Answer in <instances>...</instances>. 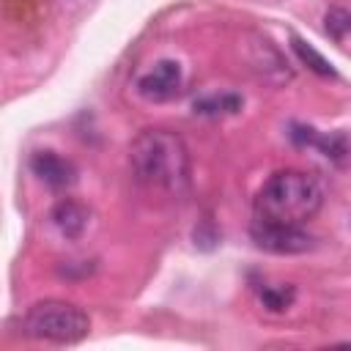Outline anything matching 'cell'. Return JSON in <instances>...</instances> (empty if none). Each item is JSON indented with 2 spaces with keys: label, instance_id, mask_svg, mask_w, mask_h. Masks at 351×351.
Masks as SVG:
<instances>
[{
  "label": "cell",
  "instance_id": "4",
  "mask_svg": "<svg viewBox=\"0 0 351 351\" xmlns=\"http://www.w3.org/2000/svg\"><path fill=\"white\" fill-rule=\"evenodd\" d=\"M252 241L277 255H296L313 250V236L302 230V225H274V222H252Z\"/></svg>",
  "mask_w": 351,
  "mask_h": 351
},
{
  "label": "cell",
  "instance_id": "3",
  "mask_svg": "<svg viewBox=\"0 0 351 351\" xmlns=\"http://www.w3.org/2000/svg\"><path fill=\"white\" fill-rule=\"evenodd\" d=\"M90 329V318L82 307L60 299H44L27 307L22 318V332L33 340L49 343H80Z\"/></svg>",
  "mask_w": 351,
  "mask_h": 351
},
{
  "label": "cell",
  "instance_id": "5",
  "mask_svg": "<svg viewBox=\"0 0 351 351\" xmlns=\"http://www.w3.org/2000/svg\"><path fill=\"white\" fill-rule=\"evenodd\" d=\"M181 85H184V71H181L178 60H159L148 71H143L137 77V82H134L137 93L143 99H148V101L176 99L181 93Z\"/></svg>",
  "mask_w": 351,
  "mask_h": 351
},
{
  "label": "cell",
  "instance_id": "6",
  "mask_svg": "<svg viewBox=\"0 0 351 351\" xmlns=\"http://www.w3.org/2000/svg\"><path fill=\"white\" fill-rule=\"evenodd\" d=\"M244 52H247V63L250 69L269 85H280V82H288L291 80V69L285 63V58L277 52V47L269 41V38H261L255 33L247 36V44H244Z\"/></svg>",
  "mask_w": 351,
  "mask_h": 351
},
{
  "label": "cell",
  "instance_id": "12",
  "mask_svg": "<svg viewBox=\"0 0 351 351\" xmlns=\"http://www.w3.org/2000/svg\"><path fill=\"white\" fill-rule=\"evenodd\" d=\"M291 47H293V52L299 55V60L302 63H307V69L310 71H315L318 77H335V69H332V63L318 52V49H313L307 41H302V38H291Z\"/></svg>",
  "mask_w": 351,
  "mask_h": 351
},
{
  "label": "cell",
  "instance_id": "8",
  "mask_svg": "<svg viewBox=\"0 0 351 351\" xmlns=\"http://www.w3.org/2000/svg\"><path fill=\"white\" fill-rule=\"evenodd\" d=\"M291 140L299 143V145H313V148H318L326 159H335V162H340V159L348 154V140H346V134H340V132L321 134V132H315V129H310V126L293 123V126H291Z\"/></svg>",
  "mask_w": 351,
  "mask_h": 351
},
{
  "label": "cell",
  "instance_id": "1",
  "mask_svg": "<svg viewBox=\"0 0 351 351\" xmlns=\"http://www.w3.org/2000/svg\"><path fill=\"white\" fill-rule=\"evenodd\" d=\"M129 165L151 192L178 197L189 189V148L173 129H143L129 145Z\"/></svg>",
  "mask_w": 351,
  "mask_h": 351
},
{
  "label": "cell",
  "instance_id": "13",
  "mask_svg": "<svg viewBox=\"0 0 351 351\" xmlns=\"http://www.w3.org/2000/svg\"><path fill=\"white\" fill-rule=\"evenodd\" d=\"M324 27L335 41H343L346 36H351V11L346 8H329L324 16Z\"/></svg>",
  "mask_w": 351,
  "mask_h": 351
},
{
  "label": "cell",
  "instance_id": "2",
  "mask_svg": "<svg viewBox=\"0 0 351 351\" xmlns=\"http://www.w3.org/2000/svg\"><path fill=\"white\" fill-rule=\"evenodd\" d=\"M252 206L261 222L304 225L324 206V186L304 170H277L263 181Z\"/></svg>",
  "mask_w": 351,
  "mask_h": 351
},
{
  "label": "cell",
  "instance_id": "10",
  "mask_svg": "<svg viewBox=\"0 0 351 351\" xmlns=\"http://www.w3.org/2000/svg\"><path fill=\"white\" fill-rule=\"evenodd\" d=\"M244 107V99L239 93H208L195 99V112L206 118H219V115H233Z\"/></svg>",
  "mask_w": 351,
  "mask_h": 351
},
{
  "label": "cell",
  "instance_id": "7",
  "mask_svg": "<svg viewBox=\"0 0 351 351\" xmlns=\"http://www.w3.org/2000/svg\"><path fill=\"white\" fill-rule=\"evenodd\" d=\"M30 170L33 176H38V181H44L49 189H66L74 184V165L69 159H63L55 151H36L30 156Z\"/></svg>",
  "mask_w": 351,
  "mask_h": 351
},
{
  "label": "cell",
  "instance_id": "9",
  "mask_svg": "<svg viewBox=\"0 0 351 351\" xmlns=\"http://www.w3.org/2000/svg\"><path fill=\"white\" fill-rule=\"evenodd\" d=\"M88 219H90V211L85 203L74 200V197H63L55 208H52V222L55 228L66 236V239H80L88 228Z\"/></svg>",
  "mask_w": 351,
  "mask_h": 351
},
{
  "label": "cell",
  "instance_id": "11",
  "mask_svg": "<svg viewBox=\"0 0 351 351\" xmlns=\"http://www.w3.org/2000/svg\"><path fill=\"white\" fill-rule=\"evenodd\" d=\"M258 296H261V304L271 313H285L293 299H296V288L293 285H261L258 288Z\"/></svg>",
  "mask_w": 351,
  "mask_h": 351
}]
</instances>
